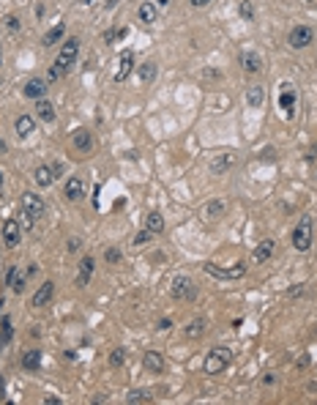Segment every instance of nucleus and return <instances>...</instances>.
Wrapping results in <instances>:
<instances>
[{
  "instance_id": "f257e3e1",
  "label": "nucleus",
  "mask_w": 317,
  "mask_h": 405,
  "mask_svg": "<svg viewBox=\"0 0 317 405\" xmlns=\"http://www.w3.org/2000/svg\"><path fill=\"white\" fill-rule=\"evenodd\" d=\"M227 364H230V350L227 348H211L205 362H202V370H205L208 375H219V372H224Z\"/></svg>"
},
{
  "instance_id": "f03ea898",
  "label": "nucleus",
  "mask_w": 317,
  "mask_h": 405,
  "mask_svg": "<svg viewBox=\"0 0 317 405\" xmlns=\"http://www.w3.org/2000/svg\"><path fill=\"white\" fill-rule=\"evenodd\" d=\"M293 246L298 252H306L312 246V219L309 217H303L296 224V230H293Z\"/></svg>"
},
{
  "instance_id": "7ed1b4c3",
  "label": "nucleus",
  "mask_w": 317,
  "mask_h": 405,
  "mask_svg": "<svg viewBox=\"0 0 317 405\" xmlns=\"http://www.w3.org/2000/svg\"><path fill=\"white\" fill-rule=\"evenodd\" d=\"M77 55H79V39H69V41L63 44V49H60V55H58V61H55V66L66 74V71L74 66V61H77Z\"/></svg>"
},
{
  "instance_id": "20e7f679",
  "label": "nucleus",
  "mask_w": 317,
  "mask_h": 405,
  "mask_svg": "<svg viewBox=\"0 0 317 405\" xmlns=\"http://www.w3.org/2000/svg\"><path fill=\"white\" fill-rule=\"evenodd\" d=\"M173 296L180 301H192L197 299V285L192 277H175L173 280Z\"/></svg>"
},
{
  "instance_id": "39448f33",
  "label": "nucleus",
  "mask_w": 317,
  "mask_h": 405,
  "mask_svg": "<svg viewBox=\"0 0 317 405\" xmlns=\"http://www.w3.org/2000/svg\"><path fill=\"white\" fill-rule=\"evenodd\" d=\"M290 47L293 49H303V47H309L312 44V28H306V25H298V28H293L290 30Z\"/></svg>"
},
{
  "instance_id": "423d86ee",
  "label": "nucleus",
  "mask_w": 317,
  "mask_h": 405,
  "mask_svg": "<svg viewBox=\"0 0 317 405\" xmlns=\"http://www.w3.org/2000/svg\"><path fill=\"white\" fill-rule=\"evenodd\" d=\"M22 208L28 211V214H33L36 219L47 214V205H44V200H41L39 195H33V192H25V195H22Z\"/></svg>"
},
{
  "instance_id": "0eeeda50",
  "label": "nucleus",
  "mask_w": 317,
  "mask_h": 405,
  "mask_svg": "<svg viewBox=\"0 0 317 405\" xmlns=\"http://www.w3.org/2000/svg\"><path fill=\"white\" fill-rule=\"evenodd\" d=\"M20 241H22L20 222H17V219H8V222L3 224V244H6L8 249H14V246H20Z\"/></svg>"
},
{
  "instance_id": "6e6552de",
  "label": "nucleus",
  "mask_w": 317,
  "mask_h": 405,
  "mask_svg": "<svg viewBox=\"0 0 317 405\" xmlns=\"http://www.w3.org/2000/svg\"><path fill=\"white\" fill-rule=\"evenodd\" d=\"M131 69H134V52H131V49H123V52H120V63H118V71H115V82H123V80L131 74Z\"/></svg>"
},
{
  "instance_id": "1a4fd4ad",
  "label": "nucleus",
  "mask_w": 317,
  "mask_h": 405,
  "mask_svg": "<svg viewBox=\"0 0 317 405\" xmlns=\"http://www.w3.org/2000/svg\"><path fill=\"white\" fill-rule=\"evenodd\" d=\"M205 271L214 274V277H221V280H235V277H241V274L246 271V263H238L235 268H216L214 263H208Z\"/></svg>"
},
{
  "instance_id": "9d476101",
  "label": "nucleus",
  "mask_w": 317,
  "mask_h": 405,
  "mask_svg": "<svg viewBox=\"0 0 317 405\" xmlns=\"http://www.w3.org/2000/svg\"><path fill=\"white\" fill-rule=\"evenodd\" d=\"M22 93L28 99H44V93H47V80L41 77H33L25 82V88H22Z\"/></svg>"
},
{
  "instance_id": "9b49d317",
  "label": "nucleus",
  "mask_w": 317,
  "mask_h": 405,
  "mask_svg": "<svg viewBox=\"0 0 317 405\" xmlns=\"http://www.w3.org/2000/svg\"><path fill=\"white\" fill-rule=\"evenodd\" d=\"M71 145H74L77 151L88 154L90 148H93V134H90L88 129H77V132H74V137H71Z\"/></svg>"
},
{
  "instance_id": "f8f14e48",
  "label": "nucleus",
  "mask_w": 317,
  "mask_h": 405,
  "mask_svg": "<svg viewBox=\"0 0 317 405\" xmlns=\"http://www.w3.org/2000/svg\"><path fill=\"white\" fill-rule=\"evenodd\" d=\"M52 296H55V282H44L33 296V307H47L52 301Z\"/></svg>"
},
{
  "instance_id": "ddd939ff",
  "label": "nucleus",
  "mask_w": 317,
  "mask_h": 405,
  "mask_svg": "<svg viewBox=\"0 0 317 405\" xmlns=\"http://www.w3.org/2000/svg\"><path fill=\"white\" fill-rule=\"evenodd\" d=\"M142 364H145V370L148 372H161L164 370V356H161L158 350H145Z\"/></svg>"
},
{
  "instance_id": "4468645a",
  "label": "nucleus",
  "mask_w": 317,
  "mask_h": 405,
  "mask_svg": "<svg viewBox=\"0 0 317 405\" xmlns=\"http://www.w3.org/2000/svg\"><path fill=\"white\" fill-rule=\"evenodd\" d=\"M279 104H282V110L287 112L290 118H293V110H296V91H293V85H287V82L282 85V96H279Z\"/></svg>"
},
{
  "instance_id": "2eb2a0df",
  "label": "nucleus",
  "mask_w": 317,
  "mask_h": 405,
  "mask_svg": "<svg viewBox=\"0 0 317 405\" xmlns=\"http://www.w3.org/2000/svg\"><path fill=\"white\" fill-rule=\"evenodd\" d=\"M93 258H82L79 260V277H77V287H85L90 282V277H93Z\"/></svg>"
},
{
  "instance_id": "dca6fc26",
  "label": "nucleus",
  "mask_w": 317,
  "mask_h": 405,
  "mask_svg": "<svg viewBox=\"0 0 317 405\" xmlns=\"http://www.w3.org/2000/svg\"><path fill=\"white\" fill-rule=\"evenodd\" d=\"M14 126H17V134H20V137H30V134L36 132V118L33 115H20Z\"/></svg>"
},
{
  "instance_id": "f3484780",
  "label": "nucleus",
  "mask_w": 317,
  "mask_h": 405,
  "mask_svg": "<svg viewBox=\"0 0 317 405\" xmlns=\"http://www.w3.org/2000/svg\"><path fill=\"white\" fill-rule=\"evenodd\" d=\"M36 115L41 121H55V107H52V101H47V99H36Z\"/></svg>"
},
{
  "instance_id": "a211bd4d",
  "label": "nucleus",
  "mask_w": 317,
  "mask_h": 405,
  "mask_svg": "<svg viewBox=\"0 0 317 405\" xmlns=\"http://www.w3.org/2000/svg\"><path fill=\"white\" fill-rule=\"evenodd\" d=\"M145 230L151 233V236H158V233L164 230V217H161L158 211L148 214V219H145Z\"/></svg>"
},
{
  "instance_id": "6ab92c4d",
  "label": "nucleus",
  "mask_w": 317,
  "mask_h": 405,
  "mask_svg": "<svg viewBox=\"0 0 317 405\" xmlns=\"http://www.w3.org/2000/svg\"><path fill=\"white\" fill-rule=\"evenodd\" d=\"M55 173H58V167H36L33 178L39 186H49V183L55 181Z\"/></svg>"
},
{
  "instance_id": "aec40b11",
  "label": "nucleus",
  "mask_w": 317,
  "mask_h": 405,
  "mask_svg": "<svg viewBox=\"0 0 317 405\" xmlns=\"http://www.w3.org/2000/svg\"><path fill=\"white\" fill-rule=\"evenodd\" d=\"M63 192H66L69 200H79V197H82V181H79L77 175H71L69 181H66V186H63Z\"/></svg>"
},
{
  "instance_id": "412c9836",
  "label": "nucleus",
  "mask_w": 317,
  "mask_h": 405,
  "mask_svg": "<svg viewBox=\"0 0 317 405\" xmlns=\"http://www.w3.org/2000/svg\"><path fill=\"white\" fill-rule=\"evenodd\" d=\"M274 246H276V244L271 241V238H268V241H262V244L255 249V255H252V258H255V263H265V260L274 255Z\"/></svg>"
},
{
  "instance_id": "4be33fe9",
  "label": "nucleus",
  "mask_w": 317,
  "mask_h": 405,
  "mask_svg": "<svg viewBox=\"0 0 317 405\" xmlns=\"http://www.w3.org/2000/svg\"><path fill=\"white\" fill-rule=\"evenodd\" d=\"M22 367H25V370H39V367H41V350H28V353H25V356H22Z\"/></svg>"
},
{
  "instance_id": "5701e85b",
  "label": "nucleus",
  "mask_w": 317,
  "mask_h": 405,
  "mask_svg": "<svg viewBox=\"0 0 317 405\" xmlns=\"http://www.w3.org/2000/svg\"><path fill=\"white\" fill-rule=\"evenodd\" d=\"M224 208H227V205H224V200H211L205 208H202V217H205V219H216L219 214H224Z\"/></svg>"
},
{
  "instance_id": "b1692460",
  "label": "nucleus",
  "mask_w": 317,
  "mask_h": 405,
  "mask_svg": "<svg viewBox=\"0 0 317 405\" xmlns=\"http://www.w3.org/2000/svg\"><path fill=\"white\" fill-rule=\"evenodd\" d=\"M260 69H262L260 55H255V52H246V55H243V71H249V74H257Z\"/></svg>"
},
{
  "instance_id": "393cba45",
  "label": "nucleus",
  "mask_w": 317,
  "mask_h": 405,
  "mask_svg": "<svg viewBox=\"0 0 317 405\" xmlns=\"http://www.w3.org/2000/svg\"><path fill=\"white\" fill-rule=\"evenodd\" d=\"M233 162H235V156H233V154L216 156V159L211 162V170H214V173H224V170H230V167H233Z\"/></svg>"
},
{
  "instance_id": "a878e982",
  "label": "nucleus",
  "mask_w": 317,
  "mask_h": 405,
  "mask_svg": "<svg viewBox=\"0 0 317 405\" xmlns=\"http://www.w3.org/2000/svg\"><path fill=\"white\" fill-rule=\"evenodd\" d=\"M262 99H265V93H262L260 85H252V88L246 91V104H249V107H260Z\"/></svg>"
},
{
  "instance_id": "bb28decb",
  "label": "nucleus",
  "mask_w": 317,
  "mask_h": 405,
  "mask_svg": "<svg viewBox=\"0 0 317 405\" xmlns=\"http://www.w3.org/2000/svg\"><path fill=\"white\" fill-rule=\"evenodd\" d=\"M137 77L142 80V82H153V80H156V63H142V66H139L137 69Z\"/></svg>"
},
{
  "instance_id": "cd10ccee",
  "label": "nucleus",
  "mask_w": 317,
  "mask_h": 405,
  "mask_svg": "<svg viewBox=\"0 0 317 405\" xmlns=\"http://www.w3.org/2000/svg\"><path fill=\"white\" fill-rule=\"evenodd\" d=\"M137 14H139V22L151 25V22H156V6H153V3H142Z\"/></svg>"
},
{
  "instance_id": "c85d7f7f",
  "label": "nucleus",
  "mask_w": 317,
  "mask_h": 405,
  "mask_svg": "<svg viewBox=\"0 0 317 405\" xmlns=\"http://www.w3.org/2000/svg\"><path fill=\"white\" fill-rule=\"evenodd\" d=\"M205 334V321H202V318H197V321H192L186 326V337L189 340H197V337H202Z\"/></svg>"
},
{
  "instance_id": "c756f323",
  "label": "nucleus",
  "mask_w": 317,
  "mask_h": 405,
  "mask_svg": "<svg viewBox=\"0 0 317 405\" xmlns=\"http://www.w3.org/2000/svg\"><path fill=\"white\" fill-rule=\"evenodd\" d=\"M60 36H63V25H58V28H52L47 36H44V47H52V44H58V41H60Z\"/></svg>"
},
{
  "instance_id": "7c9ffc66",
  "label": "nucleus",
  "mask_w": 317,
  "mask_h": 405,
  "mask_svg": "<svg viewBox=\"0 0 317 405\" xmlns=\"http://www.w3.org/2000/svg\"><path fill=\"white\" fill-rule=\"evenodd\" d=\"M238 14H241L246 22L255 20V8H252V3H249V0H241V6H238Z\"/></svg>"
},
{
  "instance_id": "2f4dec72",
  "label": "nucleus",
  "mask_w": 317,
  "mask_h": 405,
  "mask_svg": "<svg viewBox=\"0 0 317 405\" xmlns=\"http://www.w3.org/2000/svg\"><path fill=\"white\" fill-rule=\"evenodd\" d=\"M25 285H28V274H20V271H17L14 282H11V290H14V293H22V290H25Z\"/></svg>"
},
{
  "instance_id": "473e14b6",
  "label": "nucleus",
  "mask_w": 317,
  "mask_h": 405,
  "mask_svg": "<svg viewBox=\"0 0 317 405\" xmlns=\"http://www.w3.org/2000/svg\"><path fill=\"white\" fill-rule=\"evenodd\" d=\"M148 400H151V397H148V391H142V389H139V391H129L126 403H148Z\"/></svg>"
},
{
  "instance_id": "72a5a7b5",
  "label": "nucleus",
  "mask_w": 317,
  "mask_h": 405,
  "mask_svg": "<svg viewBox=\"0 0 317 405\" xmlns=\"http://www.w3.org/2000/svg\"><path fill=\"white\" fill-rule=\"evenodd\" d=\"M123 359H126L123 348H115V350L110 353V364H112V367H120V364H123Z\"/></svg>"
},
{
  "instance_id": "f704fd0d",
  "label": "nucleus",
  "mask_w": 317,
  "mask_h": 405,
  "mask_svg": "<svg viewBox=\"0 0 317 405\" xmlns=\"http://www.w3.org/2000/svg\"><path fill=\"white\" fill-rule=\"evenodd\" d=\"M104 258H107V263H118V260H120V249H115V246H110V249L104 252Z\"/></svg>"
},
{
  "instance_id": "c9c22d12",
  "label": "nucleus",
  "mask_w": 317,
  "mask_h": 405,
  "mask_svg": "<svg viewBox=\"0 0 317 405\" xmlns=\"http://www.w3.org/2000/svg\"><path fill=\"white\" fill-rule=\"evenodd\" d=\"M148 238H151V233L142 230V233H137V236H134V241H131V244H134V246H145V244H148Z\"/></svg>"
},
{
  "instance_id": "e433bc0d",
  "label": "nucleus",
  "mask_w": 317,
  "mask_h": 405,
  "mask_svg": "<svg viewBox=\"0 0 317 405\" xmlns=\"http://www.w3.org/2000/svg\"><path fill=\"white\" fill-rule=\"evenodd\" d=\"M20 219H22V222H20V227H28V230H30V227H33V219H36V217H33V214H28V211H25V214H22Z\"/></svg>"
},
{
  "instance_id": "4c0bfd02",
  "label": "nucleus",
  "mask_w": 317,
  "mask_h": 405,
  "mask_svg": "<svg viewBox=\"0 0 317 405\" xmlns=\"http://www.w3.org/2000/svg\"><path fill=\"white\" fill-rule=\"evenodd\" d=\"M60 77H63V71L58 69V66H52V69H49V74H47L49 82H55V80H60Z\"/></svg>"
},
{
  "instance_id": "58836bf2",
  "label": "nucleus",
  "mask_w": 317,
  "mask_h": 405,
  "mask_svg": "<svg viewBox=\"0 0 317 405\" xmlns=\"http://www.w3.org/2000/svg\"><path fill=\"white\" fill-rule=\"evenodd\" d=\"M6 28H8V30H17V28H20V20H17L14 14H11V17H6Z\"/></svg>"
},
{
  "instance_id": "ea45409f",
  "label": "nucleus",
  "mask_w": 317,
  "mask_h": 405,
  "mask_svg": "<svg viewBox=\"0 0 317 405\" xmlns=\"http://www.w3.org/2000/svg\"><path fill=\"white\" fill-rule=\"evenodd\" d=\"M14 277H17V268L11 265V268L6 271V285H11V282H14Z\"/></svg>"
},
{
  "instance_id": "a19ab883",
  "label": "nucleus",
  "mask_w": 317,
  "mask_h": 405,
  "mask_svg": "<svg viewBox=\"0 0 317 405\" xmlns=\"http://www.w3.org/2000/svg\"><path fill=\"white\" fill-rule=\"evenodd\" d=\"M0 400H6V381H3V375H0Z\"/></svg>"
},
{
  "instance_id": "79ce46f5",
  "label": "nucleus",
  "mask_w": 317,
  "mask_h": 405,
  "mask_svg": "<svg viewBox=\"0 0 317 405\" xmlns=\"http://www.w3.org/2000/svg\"><path fill=\"white\" fill-rule=\"evenodd\" d=\"M69 249H71V252L79 249V241H77V238H71V241H69Z\"/></svg>"
},
{
  "instance_id": "37998d69",
  "label": "nucleus",
  "mask_w": 317,
  "mask_h": 405,
  "mask_svg": "<svg viewBox=\"0 0 317 405\" xmlns=\"http://www.w3.org/2000/svg\"><path fill=\"white\" fill-rule=\"evenodd\" d=\"M208 3H211V0H192V6H197V8H200V6H208Z\"/></svg>"
},
{
  "instance_id": "c03bdc74",
  "label": "nucleus",
  "mask_w": 317,
  "mask_h": 405,
  "mask_svg": "<svg viewBox=\"0 0 317 405\" xmlns=\"http://www.w3.org/2000/svg\"><path fill=\"white\" fill-rule=\"evenodd\" d=\"M6 151H8V145L3 140H0V156H6Z\"/></svg>"
},
{
  "instance_id": "a18cd8bd",
  "label": "nucleus",
  "mask_w": 317,
  "mask_h": 405,
  "mask_svg": "<svg viewBox=\"0 0 317 405\" xmlns=\"http://www.w3.org/2000/svg\"><path fill=\"white\" fill-rule=\"evenodd\" d=\"M6 343H8V340H6L3 334H0V353H3V345H6Z\"/></svg>"
},
{
  "instance_id": "49530a36",
  "label": "nucleus",
  "mask_w": 317,
  "mask_h": 405,
  "mask_svg": "<svg viewBox=\"0 0 317 405\" xmlns=\"http://www.w3.org/2000/svg\"><path fill=\"white\" fill-rule=\"evenodd\" d=\"M79 3H93V0H79Z\"/></svg>"
},
{
  "instance_id": "de8ad7c7",
  "label": "nucleus",
  "mask_w": 317,
  "mask_h": 405,
  "mask_svg": "<svg viewBox=\"0 0 317 405\" xmlns=\"http://www.w3.org/2000/svg\"><path fill=\"white\" fill-rule=\"evenodd\" d=\"M0 189H3V175H0Z\"/></svg>"
},
{
  "instance_id": "09e8293b",
  "label": "nucleus",
  "mask_w": 317,
  "mask_h": 405,
  "mask_svg": "<svg viewBox=\"0 0 317 405\" xmlns=\"http://www.w3.org/2000/svg\"><path fill=\"white\" fill-rule=\"evenodd\" d=\"M0 58H3V52H0Z\"/></svg>"
}]
</instances>
